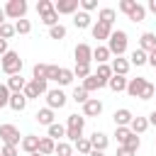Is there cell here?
<instances>
[{
  "mask_svg": "<svg viewBox=\"0 0 156 156\" xmlns=\"http://www.w3.org/2000/svg\"><path fill=\"white\" fill-rule=\"evenodd\" d=\"M146 129H149V119H146V117H134V119L129 122V132H132V134H136V136H139V134H144Z\"/></svg>",
  "mask_w": 156,
  "mask_h": 156,
  "instance_id": "19",
  "label": "cell"
},
{
  "mask_svg": "<svg viewBox=\"0 0 156 156\" xmlns=\"http://www.w3.org/2000/svg\"><path fill=\"white\" fill-rule=\"evenodd\" d=\"M146 63L156 68V51H151V54H149V58H146Z\"/></svg>",
  "mask_w": 156,
  "mask_h": 156,
  "instance_id": "53",
  "label": "cell"
},
{
  "mask_svg": "<svg viewBox=\"0 0 156 156\" xmlns=\"http://www.w3.org/2000/svg\"><path fill=\"white\" fill-rule=\"evenodd\" d=\"M76 149H78V154H85V156L93 151V146H90V141H88L85 136H80V139L76 141Z\"/></svg>",
  "mask_w": 156,
  "mask_h": 156,
  "instance_id": "40",
  "label": "cell"
},
{
  "mask_svg": "<svg viewBox=\"0 0 156 156\" xmlns=\"http://www.w3.org/2000/svg\"><path fill=\"white\" fill-rule=\"evenodd\" d=\"M115 17H117V12H115L112 7H102V10L98 12V22H102V24H110V27H112Z\"/></svg>",
  "mask_w": 156,
  "mask_h": 156,
  "instance_id": "26",
  "label": "cell"
},
{
  "mask_svg": "<svg viewBox=\"0 0 156 156\" xmlns=\"http://www.w3.org/2000/svg\"><path fill=\"white\" fill-rule=\"evenodd\" d=\"M149 124H156V110H154V112L149 115Z\"/></svg>",
  "mask_w": 156,
  "mask_h": 156,
  "instance_id": "54",
  "label": "cell"
},
{
  "mask_svg": "<svg viewBox=\"0 0 156 156\" xmlns=\"http://www.w3.org/2000/svg\"><path fill=\"white\" fill-rule=\"evenodd\" d=\"M110 56H112V54H110V49H107V46H102V44H98V46L93 49V61H98V66H100V63H105V61H110Z\"/></svg>",
  "mask_w": 156,
  "mask_h": 156,
  "instance_id": "21",
  "label": "cell"
},
{
  "mask_svg": "<svg viewBox=\"0 0 156 156\" xmlns=\"http://www.w3.org/2000/svg\"><path fill=\"white\" fill-rule=\"evenodd\" d=\"M51 10H54V2H51V0H39V2H37V12H39V17L46 15V12H51Z\"/></svg>",
  "mask_w": 156,
  "mask_h": 156,
  "instance_id": "41",
  "label": "cell"
},
{
  "mask_svg": "<svg viewBox=\"0 0 156 156\" xmlns=\"http://www.w3.org/2000/svg\"><path fill=\"white\" fill-rule=\"evenodd\" d=\"M90 32H93V39H98V41H107L110 34H112V27H110V24H102V22H95Z\"/></svg>",
  "mask_w": 156,
  "mask_h": 156,
  "instance_id": "11",
  "label": "cell"
},
{
  "mask_svg": "<svg viewBox=\"0 0 156 156\" xmlns=\"http://www.w3.org/2000/svg\"><path fill=\"white\" fill-rule=\"evenodd\" d=\"M139 49L146 51V54H151V51L156 49V34H154V32H144V34L139 37Z\"/></svg>",
  "mask_w": 156,
  "mask_h": 156,
  "instance_id": "15",
  "label": "cell"
},
{
  "mask_svg": "<svg viewBox=\"0 0 156 156\" xmlns=\"http://www.w3.org/2000/svg\"><path fill=\"white\" fill-rule=\"evenodd\" d=\"M46 66H49V63H37V66L32 68V78H34V80H46Z\"/></svg>",
  "mask_w": 156,
  "mask_h": 156,
  "instance_id": "35",
  "label": "cell"
},
{
  "mask_svg": "<svg viewBox=\"0 0 156 156\" xmlns=\"http://www.w3.org/2000/svg\"><path fill=\"white\" fill-rule=\"evenodd\" d=\"M132 132H129V127H115V139H117V144L122 146L124 141H127V136H129Z\"/></svg>",
  "mask_w": 156,
  "mask_h": 156,
  "instance_id": "38",
  "label": "cell"
},
{
  "mask_svg": "<svg viewBox=\"0 0 156 156\" xmlns=\"http://www.w3.org/2000/svg\"><path fill=\"white\" fill-rule=\"evenodd\" d=\"M122 146H124V149H129V151H134V154H136V151H139V146H141V139H139V136H136V134H129V136H127V141H124V144H122Z\"/></svg>",
  "mask_w": 156,
  "mask_h": 156,
  "instance_id": "34",
  "label": "cell"
},
{
  "mask_svg": "<svg viewBox=\"0 0 156 156\" xmlns=\"http://www.w3.org/2000/svg\"><path fill=\"white\" fill-rule=\"evenodd\" d=\"M58 71H61V66L49 63V66H46V80H58Z\"/></svg>",
  "mask_w": 156,
  "mask_h": 156,
  "instance_id": "46",
  "label": "cell"
},
{
  "mask_svg": "<svg viewBox=\"0 0 156 156\" xmlns=\"http://www.w3.org/2000/svg\"><path fill=\"white\" fill-rule=\"evenodd\" d=\"M54 149H56V141H54V139H49V136H39V154H41V156L54 154Z\"/></svg>",
  "mask_w": 156,
  "mask_h": 156,
  "instance_id": "25",
  "label": "cell"
},
{
  "mask_svg": "<svg viewBox=\"0 0 156 156\" xmlns=\"http://www.w3.org/2000/svg\"><path fill=\"white\" fill-rule=\"evenodd\" d=\"M12 34H15V24H7V22H5V24L0 27V39H5V41H7Z\"/></svg>",
  "mask_w": 156,
  "mask_h": 156,
  "instance_id": "47",
  "label": "cell"
},
{
  "mask_svg": "<svg viewBox=\"0 0 156 156\" xmlns=\"http://www.w3.org/2000/svg\"><path fill=\"white\" fill-rule=\"evenodd\" d=\"M102 112V102L98 98H90L85 105H83V117H98Z\"/></svg>",
  "mask_w": 156,
  "mask_h": 156,
  "instance_id": "14",
  "label": "cell"
},
{
  "mask_svg": "<svg viewBox=\"0 0 156 156\" xmlns=\"http://www.w3.org/2000/svg\"><path fill=\"white\" fill-rule=\"evenodd\" d=\"M88 76H93V71H90V66H85V63H76V68H73V78H88Z\"/></svg>",
  "mask_w": 156,
  "mask_h": 156,
  "instance_id": "32",
  "label": "cell"
},
{
  "mask_svg": "<svg viewBox=\"0 0 156 156\" xmlns=\"http://www.w3.org/2000/svg\"><path fill=\"white\" fill-rule=\"evenodd\" d=\"M29 156H41V154H39V151H34V154H29Z\"/></svg>",
  "mask_w": 156,
  "mask_h": 156,
  "instance_id": "58",
  "label": "cell"
},
{
  "mask_svg": "<svg viewBox=\"0 0 156 156\" xmlns=\"http://www.w3.org/2000/svg\"><path fill=\"white\" fill-rule=\"evenodd\" d=\"M5 10V17L10 20H22L27 15V2L24 0H7V5L2 7Z\"/></svg>",
  "mask_w": 156,
  "mask_h": 156,
  "instance_id": "5",
  "label": "cell"
},
{
  "mask_svg": "<svg viewBox=\"0 0 156 156\" xmlns=\"http://www.w3.org/2000/svg\"><path fill=\"white\" fill-rule=\"evenodd\" d=\"M80 7H83V12H90L98 7V0H80Z\"/></svg>",
  "mask_w": 156,
  "mask_h": 156,
  "instance_id": "49",
  "label": "cell"
},
{
  "mask_svg": "<svg viewBox=\"0 0 156 156\" xmlns=\"http://www.w3.org/2000/svg\"><path fill=\"white\" fill-rule=\"evenodd\" d=\"M5 85H7V90H10V93H22V90H24V85H27V80H24V78H22V73H20V76H10Z\"/></svg>",
  "mask_w": 156,
  "mask_h": 156,
  "instance_id": "18",
  "label": "cell"
},
{
  "mask_svg": "<svg viewBox=\"0 0 156 156\" xmlns=\"http://www.w3.org/2000/svg\"><path fill=\"white\" fill-rule=\"evenodd\" d=\"M117 156H136V154L129 151V149H124V146H119V149H117Z\"/></svg>",
  "mask_w": 156,
  "mask_h": 156,
  "instance_id": "51",
  "label": "cell"
},
{
  "mask_svg": "<svg viewBox=\"0 0 156 156\" xmlns=\"http://www.w3.org/2000/svg\"><path fill=\"white\" fill-rule=\"evenodd\" d=\"M154 144H156V139H154Z\"/></svg>",
  "mask_w": 156,
  "mask_h": 156,
  "instance_id": "59",
  "label": "cell"
},
{
  "mask_svg": "<svg viewBox=\"0 0 156 156\" xmlns=\"http://www.w3.org/2000/svg\"><path fill=\"white\" fill-rule=\"evenodd\" d=\"M88 156H105V151H90Z\"/></svg>",
  "mask_w": 156,
  "mask_h": 156,
  "instance_id": "57",
  "label": "cell"
},
{
  "mask_svg": "<svg viewBox=\"0 0 156 156\" xmlns=\"http://www.w3.org/2000/svg\"><path fill=\"white\" fill-rule=\"evenodd\" d=\"M127 17H129L132 22H144V17H146V7L136 2V5H134V10H132V12L127 15Z\"/></svg>",
  "mask_w": 156,
  "mask_h": 156,
  "instance_id": "29",
  "label": "cell"
},
{
  "mask_svg": "<svg viewBox=\"0 0 156 156\" xmlns=\"http://www.w3.org/2000/svg\"><path fill=\"white\" fill-rule=\"evenodd\" d=\"M149 10H151V12L156 15V0H149Z\"/></svg>",
  "mask_w": 156,
  "mask_h": 156,
  "instance_id": "55",
  "label": "cell"
},
{
  "mask_svg": "<svg viewBox=\"0 0 156 156\" xmlns=\"http://www.w3.org/2000/svg\"><path fill=\"white\" fill-rule=\"evenodd\" d=\"M134 5H136V0H122V2H119V10H122L124 15H129V12L134 10Z\"/></svg>",
  "mask_w": 156,
  "mask_h": 156,
  "instance_id": "48",
  "label": "cell"
},
{
  "mask_svg": "<svg viewBox=\"0 0 156 156\" xmlns=\"http://www.w3.org/2000/svg\"><path fill=\"white\" fill-rule=\"evenodd\" d=\"M20 146H22V151L34 154V151H39V136H37V134H27V136H22Z\"/></svg>",
  "mask_w": 156,
  "mask_h": 156,
  "instance_id": "16",
  "label": "cell"
},
{
  "mask_svg": "<svg viewBox=\"0 0 156 156\" xmlns=\"http://www.w3.org/2000/svg\"><path fill=\"white\" fill-rule=\"evenodd\" d=\"M29 32H32V22L29 20L22 17V20L15 22V34H29Z\"/></svg>",
  "mask_w": 156,
  "mask_h": 156,
  "instance_id": "31",
  "label": "cell"
},
{
  "mask_svg": "<svg viewBox=\"0 0 156 156\" xmlns=\"http://www.w3.org/2000/svg\"><path fill=\"white\" fill-rule=\"evenodd\" d=\"M112 119H115V127H129V122L134 119V115H132L127 107H119V110H115Z\"/></svg>",
  "mask_w": 156,
  "mask_h": 156,
  "instance_id": "12",
  "label": "cell"
},
{
  "mask_svg": "<svg viewBox=\"0 0 156 156\" xmlns=\"http://www.w3.org/2000/svg\"><path fill=\"white\" fill-rule=\"evenodd\" d=\"M154 51H156V49H154Z\"/></svg>",
  "mask_w": 156,
  "mask_h": 156,
  "instance_id": "60",
  "label": "cell"
},
{
  "mask_svg": "<svg viewBox=\"0 0 156 156\" xmlns=\"http://www.w3.org/2000/svg\"><path fill=\"white\" fill-rule=\"evenodd\" d=\"M46 93H49L46 80H34V78H32V80L24 85V90H22V95L27 98V102H29V100H37L39 95H46Z\"/></svg>",
  "mask_w": 156,
  "mask_h": 156,
  "instance_id": "4",
  "label": "cell"
},
{
  "mask_svg": "<svg viewBox=\"0 0 156 156\" xmlns=\"http://www.w3.org/2000/svg\"><path fill=\"white\" fill-rule=\"evenodd\" d=\"M73 58H76V63L90 66V61H93V49H90L88 44H78V46L73 49Z\"/></svg>",
  "mask_w": 156,
  "mask_h": 156,
  "instance_id": "9",
  "label": "cell"
},
{
  "mask_svg": "<svg viewBox=\"0 0 156 156\" xmlns=\"http://www.w3.org/2000/svg\"><path fill=\"white\" fill-rule=\"evenodd\" d=\"M61 136H66V127L63 124H58V122H54V124H49V139H61Z\"/></svg>",
  "mask_w": 156,
  "mask_h": 156,
  "instance_id": "30",
  "label": "cell"
},
{
  "mask_svg": "<svg viewBox=\"0 0 156 156\" xmlns=\"http://www.w3.org/2000/svg\"><path fill=\"white\" fill-rule=\"evenodd\" d=\"M78 5H80V0H56L54 10H56V15H76Z\"/></svg>",
  "mask_w": 156,
  "mask_h": 156,
  "instance_id": "8",
  "label": "cell"
},
{
  "mask_svg": "<svg viewBox=\"0 0 156 156\" xmlns=\"http://www.w3.org/2000/svg\"><path fill=\"white\" fill-rule=\"evenodd\" d=\"M0 139H2V144H7V146H17L22 139H20V129L15 127V124H0Z\"/></svg>",
  "mask_w": 156,
  "mask_h": 156,
  "instance_id": "6",
  "label": "cell"
},
{
  "mask_svg": "<svg viewBox=\"0 0 156 156\" xmlns=\"http://www.w3.org/2000/svg\"><path fill=\"white\" fill-rule=\"evenodd\" d=\"M95 76H98V78H100V80H102V83L107 85V80L112 78V68H110L107 63H100V66H98V73H95Z\"/></svg>",
  "mask_w": 156,
  "mask_h": 156,
  "instance_id": "33",
  "label": "cell"
},
{
  "mask_svg": "<svg viewBox=\"0 0 156 156\" xmlns=\"http://www.w3.org/2000/svg\"><path fill=\"white\" fill-rule=\"evenodd\" d=\"M88 95H90V93H85L83 88H76V90H73V100H76V102H80V105H85V102L90 100Z\"/></svg>",
  "mask_w": 156,
  "mask_h": 156,
  "instance_id": "45",
  "label": "cell"
},
{
  "mask_svg": "<svg viewBox=\"0 0 156 156\" xmlns=\"http://www.w3.org/2000/svg\"><path fill=\"white\" fill-rule=\"evenodd\" d=\"M107 49H110L112 56H122V54L127 51V32H124V29L112 32L110 39H107Z\"/></svg>",
  "mask_w": 156,
  "mask_h": 156,
  "instance_id": "2",
  "label": "cell"
},
{
  "mask_svg": "<svg viewBox=\"0 0 156 156\" xmlns=\"http://www.w3.org/2000/svg\"><path fill=\"white\" fill-rule=\"evenodd\" d=\"M73 24H76L78 29H88V27H90V15L83 12V10L76 12V15H73Z\"/></svg>",
  "mask_w": 156,
  "mask_h": 156,
  "instance_id": "27",
  "label": "cell"
},
{
  "mask_svg": "<svg viewBox=\"0 0 156 156\" xmlns=\"http://www.w3.org/2000/svg\"><path fill=\"white\" fill-rule=\"evenodd\" d=\"M34 119L39 122V124H54V110H49V107H41L37 115H34Z\"/></svg>",
  "mask_w": 156,
  "mask_h": 156,
  "instance_id": "24",
  "label": "cell"
},
{
  "mask_svg": "<svg viewBox=\"0 0 156 156\" xmlns=\"http://www.w3.org/2000/svg\"><path fill=\"white\" fill-rule=\"evenodd\" d=\"M0 156H17V146H7V144H2Z\"/></svg>",
  "mask_w": 156,
  "mask_h": 156,
  "instance_id": "50",
  "label": "cell"
},
{
  "mask_svg": "<svg viewBox=\"0 0 156 156\" xmlns=\"http://www.w3.org/2000/svg\"><path fill=\"white\" fill-rule=\"evenodd\" d=\"M71 80H73V71H71V68H61V71H58V80H56V83H58V85H68Z\"/></svg>",
  "mask_w": 156,
  "mask_h": 156,
  "instance_id": "37",
  "label": "cell"
},
{
  "mask_svg": "<svg viewBox=\"0 0 156 156\" xmlns=\"http://www.w3.org/2000/svg\"><path fill=\"white\" fill-rule=\"evenodd\" d=\"M110 68H112V76H127V71H129V61L122 58V56H115Z\"/></svg>",
  "mask_w": 156,
  "mask_h": 156,
  "instance_id": "17",
  "label": "cell"
},
{
  "mask_svg": "<svg viewBox=\"0 0 156 156\" xmlns=\"http://www.w3.org/2000/svg\"><path fill=\"white\" fill-rule=\"evenodd\" d=\"M10 95H12V93L7 90V85H2V83H0V110L10 105Z\"/></svg>",
  "mask_w": 156,
  "mask_h": 156,
  "instance_id": "43",
  "label": "cell"
},
{
  "mask_svg": "<svg viewBox=\"0 0 156 156\" xmlns=\"http://www.w3.org/2000/svg\"><path fill=\"white\" fill-rule=\"evenodd\" d=\"M54 154H58V156H73V146L68 141H58L56 149H54Z\"/></svg>",
  "mask_w": 156,
  "mask_h": 156,
  "instance_id": "36",
  "label": "cell"
},
{
  "mask_svg": "<svg viewBox=\"0 0 156 156\" xmlns=\"http://www.w3.org/2000/svg\"><path fill=\"white\" fill-rule=\"evenodd\" d=\"M88 141H90L93 151H105V149H107V144H110L107 134H102V132H93V134L88 136Z\"/></svg>",
  "mask_w": 156,
  "mask_h": 156,
  "instance_id": "10",
  "label": "cell"
},
{
  "mask_svg": "<svg viewBox=\"0 0 156 156\" xmlns=\"http://www.w3.org/2000/svg\"><path fill=\"white\" fill-rule=\"evenodd\" d=\"M80 88H83L85 93H93V90H100V88H105V83H102V80H100L95 73H93V76H88V78L83 80V85H80Z\"/></svg>",
  "mask_w": 156,
  "mask_h": 156,
  "instance_id": "20",
  "label": "cell"
},
{
  "mask_svg": "<svg viewBox=\"0 0 156 156\" xmlns=\"http://www.w3.org/2000/svg\"><path fill=\"white\" fill-rule=\"evenodd\" d=\"M7 51H10V49H7V41H5V39H0V58H2Z\"/></svg>",
  "mask_w": 156,
  "mask_h": 156,
  "instance_id": "52",
  "label": "cell"
},
{
  "mask_svg": "<svg viewBox=\"0 0 156 156\" xmlns=\"http://www.w3.org/2000/svg\"><path fill=\"white\" fill-rule=\"evenodd\" d=\"M83 127H85V117H83V115H68V122H66V139L76 144V141L83 136Z\"/></svg>",
  "mask_w": 156,
  "mask_h": 156,
  "instance_id": "1",
  "label": "cell"
},
{
  "mask_svg": "<svg viewBox=\"0 0 156 156\" xmlns=\"http://www.w3.org/2000/svg\"><path fill=\"white\" fill-rule=\"evenodd\" d=\"M41 22H44L46 27H54V24H58V15H56V10H51V12L41 15Z\"/></svg>",
  "mask_w": 156,
  "mask_h": 156,
  "instance_id": "42",
  "label": "cell"
},
{
  "mask_svg": "<svg viewBox=\"0 0 156 156\" xmlns=\"http://www.w3.org/2000/svg\"><path fill=\"white\" fill-rule=\"evenodd\" d=\"M154 95H156V85H151V83L146 80V85H144V90H141V95H139V98H141V100H151Z\"/></svg>",
  "mask_w": 156,
  "mask_h": 156,
  "instance_id": "44",
  "label": "cell"
},
{
  "mask_svg": "<svg viewBox=\"0 0 156 156\" xmlns=\"http://www.w3.org/2000/svg\"><path fill=\"white\" fill-rule=\"evenodd\" d=\"M49 37H51V39H63V37H66V27H63V24L49 27Z\"/></svg>",
  "mask_w": 156,
  "mask_h": 156,
  "instance_id": "39",
  "label": "cell"
},
{
  "mask_svg": "<svg viewBox=\"0 0 156 156\" xmlns=\"http://www.w3.org/2000/svg\"><path fill=\"white\" fill-rule=\"evenodd\" d=\"M154 98H156V95H154Z\"/></svg>",
  "mask_w": 156,
  "mask_h": 156,
  "instance_id": "61",
  "label": "cell"
},
{
  "mask_svg": "<svg viewBox=\"0 0 156 156\" xmlns=\"http://www.w3.org/2000/svg\"><path fill=\"white\" fill-rule=\"evenodd\" d=\"M2 24H5V10L0 7V27H2Z\"/></svg>",
  "mask_w": 156,
  "mask_h": 156,
  "instance_id": "56",
  "label": "cell"
},
{
  "mask_svg": "<svg viewBox=\"0 0 156 156\" xmlns=\"http://www.w3.org/2000/svg\"><path fill=\"white\" fill-rule=\"evenodd\" d=\"M7 107H12L15 112H22V110L27 107V98H24L22 93H12V95H10V105H7Z\"/></svg>",
  "mask_w": 156,
  "mask_h": 156,
  "instance_id": "23",
  "label": "cell"
},
{
  "mask_svg": "<svg viewBox=\"0 0 156 156\" xmlns=\"http://www.w3.org/2000/svg\"><path fill=\"white\" fill-rule=\"evenodd\" d=\"M146 58H149V54H146V51L134 49V51H132V56H129V66H132V63H134V66H144V63H146Z\"/></svg>",
  "mask_w": 156,
  "mask_h": 156,
  "instance_id": "28",
  "label": "cell"
},
{
  "mask_svg": "<svg viewBox=\"0 0 156 156\" xmlns=\"http://www.w3.org/2000/svg\"><path fill=\"white\" fill-rule=\"evenodd\" d=\"M0 66H2V71H5L7 76H20V73H22V58H20L17 51H7V54L0 58Z\"/></svg>",
  "mask_w": 156,
  "mask_h": 156,
  "instance_id": "3",
  "label": "cell"
},
{
  "mask_svg": "<svg viewBox=\"0 0 156 156\" xmlns=\"http://www.w3.org/2000/svg\"><path fill=\"white\" fill-rule=\"evenodd\" d=\"M144 85H146L144 78H129V80H127V95H129V98H139L141 90H144Z\"/></svg>",
  "mask_w": 156,
  "mask_h": 156,
  "instance_id": "13",
  "label": "cell"
},
{
  "mask_svg": "<svg viewBox=\"0 0 156 156\" xmlns=\"http://www.w3.org/2000/svg\"><path fill=\"white\" fill-rule=\"evenodd\" d=\"M107 88H110L112 93H122V90H127V78H124V76H112V78L107 80Z\"/></svg>",
  "mask_w": 156,
  "mask_h": 156,
  "instance_id": "22",
  "label": "cell"
},
{
  "mask_svg": "<svg viewBox=\"0 0 156 156\" xmlns=\"http://www.w3.org/2000/svg\"><path fill=\"white\" fill-rule=\"evenodd\" d=\"M66 93L61 90V88H54V90H49L46 93V107L49 110H61L63 105H66Z\"/></svg>",
  "mask_w": 156,
  "mask_h": 156,
  "instance_id": "7",
  "label": "cell"
}]
</instances>
